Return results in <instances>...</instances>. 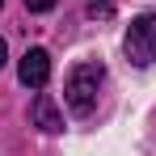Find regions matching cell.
<instances>
[{
  "instance_id": "cell-6",
  "label": "cell",
  "mask_w": 156,
  "mask_h": 156,
  "mask_svg": "<svg viewBox=\"0 0 156 156\" xmlns=\"http://www.w3.org/2000/svg\"><path fill=\"white\" fill-rule=\"evenodd\" d=\"M30 13H47V9H55V0H26Z\"/></svg>"
},
{
  "instance_id": "cell-4",
  "label": "cell",
  "mask_w": 156,
  "mask_h": 156,
  "mask_svg": "<svg viewBox=\"0 0 156 156\" xmlns=\"http://www.w3.org/2000/svg\"><path fill=\"white\" fill-rule=\"evenodd\" d=\"M34 127L55 135V131H63V114H59V105L47 97V93H38V101H34Z\"/></svg>"
},
{
  "instance_id": "cell-5",
  "label": "cell",
  "mask_w": 156,
  "mask_h": 156,
  "mask_svg": "<svg viewBox=\"0 0 156 156\" xmlns=\"http://www.w3.org/2000/svg\"><path fill=\"white\" fill-rule=\"evenodd\" d=\"M89 13H93V17H97V13L110 17V13H114V0H89Z\"/></svg>"
},
{
  "instance_id": "cell-7",
  "label": "cell",
  "mask_w": 156,
  "mask_h": 156,
  "mask_svg": "<svg viewBox=\"0 0 156 156\" xmlns=\"http://www.w3.org/2000/svg\"><path fill=\"white\" fill-rule=\"evenodd\" d=\"M4 59H9V47H4V38H0V68H4Z\"/></svg>"
},
{
  "instance_id": "cell-2",
  "label": "cell",
  "mask_w": 156,
  "mask_h": 156,
  "mask_svg": "<svg viewBox=\"0 0 156 156\" xmlns=\"http://www.w3.org/2000/svg\"><path fill=\"white\" fill-rule=\"evenodd\" d=\"M122 47H127V59H131V63H139V68L156 63V13H139V17L131 21Z\"/></svg>"
},
{
  "instance_id": "cell-1",
  "label": "cell",
  "mask_w": 156,
  "mask_h": 156,
  "mask_svg": "<svg viewBox=\"0 0 156 156\" xmlns=\"http://www.w3.org/2000/svg\"><path fill=\"white\" fill-rule=\"evenodd\" d=\"M101 76L105 68L101 63H76L72 72H68V84H63V101L72 114H93V105H97V89H101Z\"/></svg>"
},
{
  "instance_id": "cell-3",
  "label": "cell",
  "mask_w": 156,
  "mask_h": 156,
  "mask_svg": "<svg viewBox=\"0 0 156 156\" xmlns=\"http://www.w3.org/2000/svg\"><path fill=\"white\" fill-rule=\"evenodd\" d=\"M17 76H21V84H30V89H42V84L51 80V55L42 51V47H30V51L21 55V63H17Z\"/></svg>"
}]
</instances>
